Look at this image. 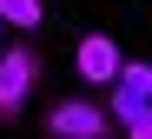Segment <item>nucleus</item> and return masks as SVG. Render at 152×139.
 <instances>
[{
	"instance_id": "nucleus-1",
	"label": "nucleus",
	"mask_w": 152,
	"mask_h": 139,
	"mask_svg": "<svg viewBox=\"0 0 152 139\" xmlns=\"http://www.w3.org/2000/svg\"><path fill=\"white\" fill-rule=\"evenodd\" d=\"M33 79H40V53L33 46H7L0 53V119H20Z\"/></svg>"
},
{
	"instance_id": "nucleus-2",
	"label": "nucleus",
	"mask_w": 152,
	"mask_h": 139,
	"mask_svg": "<svg viewBox=\"0 0 152 139\" xmlns=\"http://www.w3.org/2000/svg\"><path fill=\"white\" fill-rule=\"evenodd\" d=\"M46 132H53V139H106L113 119H106L99 99H60L53 113H46Z\"/></svg>"
},
{
	"instance_id": "nucleus-3",
	"label": "nucleus",
	"mask_w": 152,
	"mask_h": 139,
	"mask_svg": "<svg viewBox=\"0 0 152 139\" xmlns=\"http://www.w3.org/2000/svg\"><path fill=\"white\" fill-rule=\"evenodd\" d=\"M73 66H80V79H86V86H113V79H119V40L113 33H86L80 40V53H73Z\"/></svg>"
},
{
	"instance_id": "nucleus-4",
	"label": "nucleus",
	"mask_w": 152,
	"mask_h": 139,
	"mask_svg": "<svg viewBox=\"0 0 152 139\" xmlns=\"http://www.w3.org/2000/svg\"><path fill=\"white\" fill-rule=\"evenodd\" d=\"M40 20H46V0H0V26H20V33H27Z\"/></svg>"
},
{
	"instance_id": "nucleus-5",
	"label": "nucleus",
	"mask_w": 152,
	"mask_h": 139,
	"mask_svg": "<svg viewBox=\"0 0 152 139\" xmlns=\"http://www.w3.org/2000/svg\"><path fill=\"white\" fill-rule=\"evenodd\" d=\"M113 86H126V93H139V99H152V60H126Z\"/></svg>"
},
{
	"instance_id": "nucleus-6",
	"label": "nucleus",
	"mask_w": 152,
	"mask_h": 139,
	"mask_svg": "<svg viewBox=\"0 0 152 139\" xmlns=\"http://www.w3.org/2000/svg\"><path fill=\"white\" fill-rule=\"evenodd\" d=\"M126 139H152V113H139L132 126H126Z\"/></svg>"
},
{
	"instance_id": "nucleus-7",
	"label": "nucleus",
	"mask_w": 152,
	"mask_h": 139,
	"mask_svg": "<svg viewBox=\"0 0 152 139\" xmlns=\"http://www.w3.org/2000/svg\"><path fill=\"white\" fill-rule=\"evenodd\" d=\"M0 33H7V26H0Z\"/></svg>"
}]
</instances>
